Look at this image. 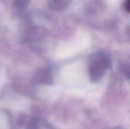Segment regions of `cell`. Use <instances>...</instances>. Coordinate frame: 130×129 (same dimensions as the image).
Listing matches in <instances>:
<instances>
[{
	"label": "cell",
	"instance_id": "obj_1",
	"mask_svg": "<svg viewBox=\"0 0 130 129\" xmlns=\"http://www.w3.org/2000/svg\"><path fill=\"white\" fill-rule=\"evenodd\" d=\"M109 60L103 53L98 52L91 56L89 65V75L91 82H98L104 75Z\"/></svg>",
	"mask_w": 130,
	"mask_h": 129
},
{
	"label": "cell",
	"instance_id": "obj_2",
	"mask_svg": "<svg viewBox=\"0 0 130 129\" xmlns=\"http://www.w3.org/2000/svg\"><path fill=\"white\" fill-rule=\"evenodd\" d=\"M34 81L37 83L42 84H50L51 83V75L50 72L47 69H40L35 73Z\"/></svg>",
	"mask_w": 130,
	"mask_h": 129
},
{
	"label": "cell",
	"instance_id": "obj_3",
	"mask_svg": "<svg viewBox=\"0 0 130 129\" xmlns=\"http://www.w3.org/2000/svg\"><path fill=\"white\" fill-rule=\"evenodd\" d=\"M50 8L55 10H59L66 5L65 0H50Z\"/></svg>",
	"mask_w": 130,
	"mask_h": 129
},
{
	"label": "cell",
	"instance_id": "obj_4",
	"mask_svg": "<svg viewBox=\"0 0 130 129\" xmlns=\"http://www.w3.org/2000/svg\"><path fill=\"white\" fill-rule=\"evenodd\" d=\"M28 2L29 0H15L14 5L18 9H23L27 6Z\"/></svg>",
	"mask_w": 130,
	"mask_h": 129
},
{
	"label": "cell",
	"instance_id": "obj_5",
	"mask_svg": "<svg viewBox=\"0 0 130 129\" xmlns=\"http://www.w3.org/2000/svg\"><path fill=\"white\" fill-rule=\"evenodd\" d=\"M39 128V120L37 119H32L28 125H27L26 129H38Z\"/></svg>",
	"mask_w": 130,
	"mask_h": 129
},
{
	"label": "cell",
	"instance_id": "obj_6",
	"mask_svg": "<svg viewBox=\"0 0 130 129\" xmlns=\"http://www.w3.org/2000/svg\"><path fill=\"white\" fill-rule=\"evenodd\" d=\"M124 7L125 9L127 12H129L130 11V0H126L125 3H124Z\"/></svg>",
	"mask_w": 130,
	"mask_h": 129
},
{
	"label": "cell",
	"instance_id": "obj_7",
	"mask_svg": "<svg viewBox=\"0 0 130 129\" xmlns=\"http://www.w3.org/2000/svg\"><path fill=\"white\" fill-rule=\"evenodd\" d=\"M113 129H122V128H120V127H117V128H115Z\"/></svg>",
	"mask_w": 130,
	"mask_h": 129
}]
</instances>
